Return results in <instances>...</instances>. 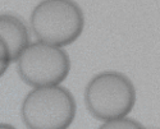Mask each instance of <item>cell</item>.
I'll use <instances>...</instances> for the list:
<instances>
[{"mask_svg":"<svg viewBox=\"0 0 160 129\" xmlns=\"http://www.w3.org/2000/svg\"><path fill=\"white\" fill-rule=\"evenodd\" d=\"M83 27V12L73 0H41L31 13L35 36L48 45H71L82 35Z\"/></svg>","mask_w":160,"mask_h":129,"instance_id":"cell-1","label":"cell"},{"mask_svg":"<svg viewBox=\"0 0 160 129\" xmlns=\"http://www.w3.org/2000/svg\"><path fill=\"white\" fill-rule=\"evenodd\" d=\"M85 104L90 114L99 120L126 118L136 104V89L124 74L102 72L87 83Z\"/></svg>","mask_w":160,"mask_h":129,"instance_id":"cell-2","label":"cell"},{"mask_svg":"<svg viewBox=\"0 0 160 129\" xmlns=\"http://www.w3.org/2000/svg\"><path fill=\"white\" fill-rule=\"evenodd\" d=\"M76 100L62 86L37 87L22 102L21 117L28 129H67L76 117Z\"/></svg>","mask_w":160,"mask_h":129,"instance_id":"cell-3","label":"cell"},{"mask_svg":"<svg viewBox=\"0 0 160 129\" xmlns=\"http://www.w3.org/2000/svg\"><path fill=\"white\" fill-rule=\"evenodd\" d=\"M17 61L21 79L35 88L58 86L71 70V59L65 50L40 41L30 44Z\"/></svg>","mask_w":160,"mask_h":129,"instance_id":"cell-4","label":"cell"},{"mask_svg":"<svg viewBox=\"0 0 160 129\" xmlns=\"http://www.w3.org/2000/svg\"><path fill=\"white\" fill-rule=\"evenodd\" d=\"M0 40L10 56V61H17L24 49L30 45V33L24 22L12 14H0Z\"/></svg>","mask_w":160,"mask_h":129,"instance_id":"cell-5","label":"cell"},{"mask_svg":"<svg viewBox=\"0 0 160 129\" xmlns=\"http://www.w3.org/2000/svg\"><path fill=\"white\" fill-rule=\"evenodd\" d=\"M142 128L143 127L137 120L131 119V118H121L115 120H109L99 127V129H142Z\"/></svg>","mask_w":160,"mask_h":129,"instance_id":"cell-6","label":"cell"},{"mask_svg":"<svg viewBox=\"0 0 160 129\" xmlns=\"http://www.w3.org/2000/svg\"><path fill=\"white\" fill-rule=\"evenodd\" d=\"M9 64H10V63H8V61L0 60V77L4 75V73L7 72V69H8V67H9Z\"/></svg>","mask_w":160,"mask_h":129,"instance_id":"cell-7","label":"cell"},{"mask_svg":"<svg viewBox=\"0 0 160 129\" xmlns=\"http://www.w3.org/2000/svg\"><path fill=\"white\" fill-rule=\"evenodd\" d=\"M0 129H17V128L10 124H7V123H2L0 124Z\"/></svg>","mask_w":160,"mask_h":129,"instance_id":"cell-8","label":"cell"}]
</instances>
